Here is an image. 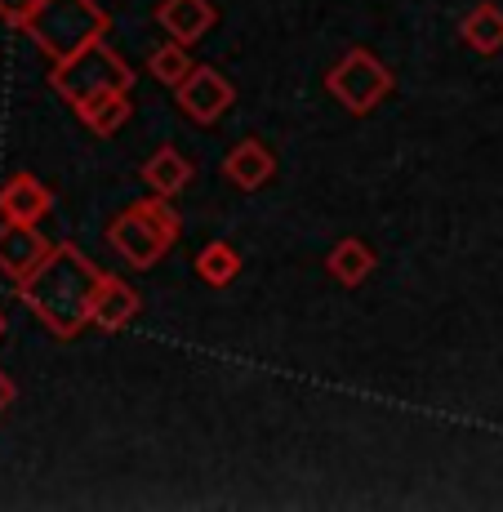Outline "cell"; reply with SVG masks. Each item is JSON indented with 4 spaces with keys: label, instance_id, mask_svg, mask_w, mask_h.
Instances as JSON below:
<instances>
[{
    "label": "cell",
    "instance_id": "obj_14",
    "mask_svg": "<svg viewBox=\"0 0 503 512\" xmlns=\"http://www.w3.org/2000/svg\"><path fill=\"white\" fill-rule=\"evenodd\" d=\"M459 36L468 49H477V54H499L503 49V9L499 5H477L468 18L459 23Z\"/></svg>",
    "mask_w": 503,
    "mask_h": 512
},
{
    "label": "cell",
    "instance_id": "obj_6",
    "mask_svg": "<svg viewBox=\"0 0 503 512\" xmlns=\"http://www.w3.org/2000/svg\"><path fill=\"white\" fill-rule=\"evenodd\" d=\"M174 98H179V112L183 116H192L196 125H214L223 112L232 107V81L223 72H214V67H205V63H196L192 67V76L174 90Z\"/></svg>",
    "mask_w": 503,
    "mask_h": 512
},
{
    "label": "cell",
    "instance_id": "obj_15",
    "mask_svg": "<svg viewBox=\"0 0 503 512\" xmlns=\"http://www.w3.org/2000/svg\"><path fill=\"white\" fill-rule=\"evenodd\" d=\"M130 112H134V107H130V94H103V98H90V103L76 107V116H81V121L90 125L94 134H103V139L121 130V125L130 121Z\"/></svg>",
    "mask_w": 503,
    "mask_h": 512
},
{
    "label": "cell",
    "instance_id": "obj_20",
    "mask_svg": "<svg viewBox=\"0 0 503 512\" xmlns=\"http://www.w3.org/2000/svg\"><path fill=\"white\" fill-rule=\"evenodd\" d=\"M5 330H9V321H5V312H0V339H5Z\"/></svg>",
    "mask_w": 503,
    "mask_h": 512
},
{
    "label": "cell",
    "instance_id": "obj_9",
    "mask_svg": "<svg viewBox=\"0 0 503 512\" xmlns=\"http://www.w3.org/2000/svg\"><path fill=\"white\" fill-rule=\"evenodd\" d=\"M214 18H219V9L210 0H161L156 5V23L179 45H196L214 27Z\"/></svg>",
    "mask_w": 503,
    "mask_h": 512
},
{
    "label": "cell",
    "instance_id": "obj_3",
    "mask_svg": "<svg viewBox=\"0 0 503 512\" xmlns=\"http://www.w3.org/2000/svg\"><path fill=\"white\" fill-rule=\"evenodd\" d=\"M49 85H54L72 107H81V103L103 98V94H130L134 67L98 36V41H90L85 49H76L72 58H58L54 72H49Z\"/></svg>",
    "mask_w": 503,
    "mask_h": 512
},
{
    "label": "cell",
    "instance_id": "obj_17",
    "mask_svg": "<svg viewBox=\"0 0 503 512\" xmlns=\"http://www.w3.org/2000/svg\"><path fill=\"white\" fill-rule=\"evenodd\" d=\"M192 54H187V45L179 41H165V45H156L152 49V58H147V72L156 76V81L165 85V90H179V85L192 76Z\"/></svg>",
    "mask_w": 503,
    "mask_h": 512
},
{
    "label": "cell",
    "instance_id": "obj_16",
    "mask_svg": "<svg viewBox=\"0 0 503 512\" xmlns=\"http://www.w3.org/2000/svg\"><path fill=\"white\" fill-rule=\"evenodd\" d=\"M196 277L205 285H214V290H223V285H232L241 277V254H236L228 241H210L196 254Z\"/></svg>",
    "mask_w": 503,
    "mask_h": 512
},
{
    "label": "cell",
    "instance_id": "obj_11",
    "mask_svg": "<svg viewBox=\"0 0 503 512\" xmlns=\"http://www.w3.org/2000/svg\"><path fill=\"white\" fill-rule=\"evenodd\" d=\"M223 174H228V183H236L241 192H259V187L276 174V156L268 152V143L241 139L228 156H223Z\"/></svg>",
    "mask_w": 503,
    "mask_h": 512
},
{
    "label": "cell",
    "instance_id": "obj_5",
    "mask_svg": "<svg viewBox=\"0 0 503 512\" xmlns=\"http://www.w3.org/2000/svg\"><path fill=\"white\" fill-rule=\"evenodd\" d=\"M325 90L339 98L348 112L366 116L392 94V72L379 63V54H370V49H348V54L325 72Z\"/></svg>",
    "mask_w": 503,
    "mask_h": 512
},
{
    "label": "cell",
    "instance_id": "obj_12",
    "mask_svg": "<svg viewBox=\"0 0 503 512\" xmlns=\"http://www.w3.org/2000/svg\"><path fill=\"white\" fill-rule=\"evenodd\" d=\"M192 174H196V165L187 161V156L179 152V147H156L152 156H147V165H143V183L152 187L156 196H179L187 183H192Z\"/></svg>",
    "mask_w": 503,
    "mask_h": 512
},
{
    "label": "cell",
    "instance_id": "obj_8",
    "mask_svg": "<svg viewBox=\"0 0 503 512\" xmlns=\"http://www.w3.org/2000/svg\"><path fill=\"white\" fill-rule=\"evenodd\" d=\"M54 210V196L36 174L18 170L14 179L0 187V219L5 223H41Z\"/></svg>",
    "mask_w": 503,
    "mask_h": 512
},
{
    "label": "cell",
    "instance_id": "obj_19",
    "mask_svg": "<svg viewBox=\"0 0 503 512\" xmlns=\"http://www.w3.org/2000/svg\"><path fill=\"white\" fill-rule=\"evenodd\" d=\"M14 397H18V388H14V379H9L5 370H0V415H5L9 406H14Z\"/></svg>",
    "mask_w": 503,
    "mask_h": 512
},
{
    "label": "cell",
    "instance_id": "obj_4",
    "mask_svg": "<svg viewBox=\"0 0 503 512\" xmlns=\"http://www.w3.org/2000/svg\"><path fill=\"white\" fill-rule=\"evenodd\" d=\"M23 32L58 63V58H72L76 49L107 36V14L94 0H41L23 23Z\"/></svg>",
    "mask_w": 503,
    "mask_h": 512
},
{
    "label": "cell",
    "instance_id": "obj_18",
    "mask_svg": "<svg viewBox=\"0 0 503 512\" xmlns=\"http://www.w3.org/2000/svg\"><path fill=\"white\" fill-rule=\"evenodd\" d=\"M36 5H41V0H0V18H5V23H14V27H23L27 18H32Z\"/></svg>",
    "mask_w": 503,
    "mask_h": 512
},
{
    "label": "cell",
    "instance_id": "obj_10",
    "mask_svg": "<svg viewBox=\"0 0 503 512\" xmlns=\"http://www.w3.org/2000/svg\"><path fill=\"white\" fill-rule=\"evenodd\" d=\"M138 308H143V299H138L134 285H125L121 277H112V272H107L103 285H98V294H94L90 321H94L98 330L116 334V330H125V326H130V321L138 317Z\"/></svg>",
    "mask_w": 503,
    "mask_h": 512
},
{
    "label": "cell",
    "instance_id": "obj_7",
    "mask_svg": "<svg viewBox=\"0 0 503 512\" xmlns=\"http://www.w3.org/2000/svg\"><path fill=\"white\" fill-rule=\"evenodd\" d=\"M49 250L54 245L45 241V232H36V223H0V272L14 285L32 277Z\"/></svg>",
    "mask_w": 503,
    "mask_h": 512
},
{
    "label": "cell",
    "instance_id": "obj_13",
    "mask_svg": "<svg viewBox=\"0 0 503 512\" xmlns=\"http://www.w3.org/2000/svg\"><path fill=\"white\" fill-rule=\"evenodd\" d=\"M325 268H330V277L339 285H361L374 272V250L366 241H357V236H343V241H334V250L325 254Z\"/></svg>",
    "mask_w": 503,
    "mask_h": 512
},
{
    "label": "cell",
    "instance_id": "obj_1",
    "mask_svg": "<svg viewBox=\"0 0 503 512\" xmlns=\"http://www.w3.org/2000/svg\"><path fill=\"white\" fill-rule=\"evenodd\" d=\"M103 277L107 272L94 259H85L72 241H63L45 254V263L32 277L18 281V299L45 321V330L54 339H76V334L90 326L94 294L103 285Z\"/></svg>",
    "mask_w": 503,
    "mask_h": 512
},
{
    "label": "cell",
    "instance_id": "obj_2",
    "mask_svg": "<svg viewBox=\"0 0 503 512\" xmlns=\"http://www.w3.org/2000/svg\"><path fill=\"white\" fill-rule=\"evenodd\" d=\"M179 236V210L170 205V196H147V201H134L107 223V241L116 245L130 268H156L165 259V250Z\"/></svg>",
    "mask_w": 503,
    "mask_h": 512
}]
</instances>
